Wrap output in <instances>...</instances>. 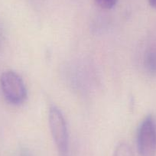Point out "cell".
<instances>
[{"label":"cell","instance_id":"6da1fadb","mask_svg":"<svg viewBox=\"0 0 156 156\" xmlns=\"http://www.w3.org/2000/svg\"><path fill=\"white\" fill-rule=\"evenodd\" d=\"M48 122L51 133L59 156H70L69 132L67 122L59 108L51 106L49 109Z\"/></svg>","mask_w":156,"mask_h":156},{"label":"cell","instance_id":"7a4b0ae2","mask_svg":"<svg viewBox=\"0 0 156 156\" xmlns=\"http://www.w3.org/2000/svg\"><path fill=\"white\" fill-rule=\"evenodd\" d=\"M0 88L9 103L14 106L23 104L28 97L26 87L22 76L13 70H5L0 76Z\"/></svg>","mask_w":156,"mask_h":156},{"label":"cell","instance_id":"3957f363","mask_svg":"<svg viewBox=\"0 0 156 156\" xmlns=\"http://www.w3.org/2000/svg\"><path fill=\"white\" fill-rule=\"evenodd\" d=\"M136 144L140 156H155L156 123L153 115H148L141 122L138 129Z\"/></svg>","mask_w":156,"mask_h":156},{"label":"cell","instance_id":"277c9868","mask_svg":"<svg viewBox=\"0 0 156 156\" xmlns=\"http://www.w3.org/2000/svg\"><path fill=\"white\" fill-rule=\"evenodd\" d=\"M112 156H135L132 147L127 142H119L115 146Z\"/></svg>","mask_w":156,"mask_h":156},{"label":"cell","instance_id":"5b68a950","mask_svg":"<svg viewBox=\"0 0 156 156\" xmlns=\"http://www.w3.org/2000/svg\"><path fill=\"white\" fill-rule=\"evenodd\" d=\"M145 66L151 73H156V55L149 53L145 58Z\"/></svg>","mask_w":156,"mask_h":156},{"label":"cell","instance_id":"8992f818","mask_svg":"<svg viewBox=\"0 0 156 156\" xmlns=\"http://www.w3.org/2000/svg\"><path fill=\"white\" fill-rule=\"evenodd\" d=\"M98 6L103 9H111L116 4L117 0H94Z\"/></svg>","mask_w":156,"mask_h":156},{"label":"cell","instance_id":"52a82bcc","mask_svg":"<svg viewBox=\"0 0 156 156\" xmlns=\"http://www.w3.org/2000/svg\"><path fill=\"white\" fill-rule=\"evenodd\" d=\"M148 3L150 6L156 9V0H148Z\"/></svg>","mask_w":156,"mask_h":156},{"label":"cell","instance_id":"ba28073f","mask_svg":"<svg viewBox=\"0 0 156 156\" xmlns=\"http://www.w3.org/2000/svg\"><path fill=\"white\" fill-rule=\"evenodd\" d=\"M21 156H31V155H30V154L28 152V151H23V152L22 153V155Z\"/></svg>","mask_w":156,"mask_h":156},{"label":"cell","instance_id":"9c48e42d","mask_svg":"<svg viewBox=\"0 0 156 156\" xmlns=\"http://www.w3.org/2000/svg\"><path fill=\"white\" fill-rule=\"evenodd\" d=\"M0 46H1V32H0Z\"/></svg>","mask_w":156,"mask_h":156}]
</instances>
